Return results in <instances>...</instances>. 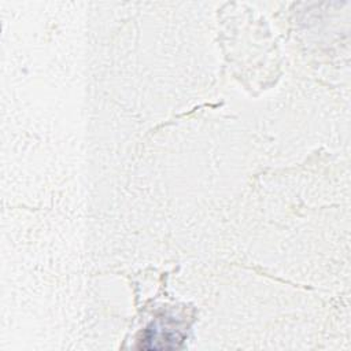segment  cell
I'll return each instance as SVG.
<instances>
[{
    "instance_id": "obj_1",
    "label": "cell",
    "mask_w": 351,
    "mask_h": 351,
    "mask_svg": "<svg viewBox=\"0 0 351 351\" xmlns=\"http://www.w3.org/2000/svg\"><path fill=\"white\" fill-rule=\"evenodd\" d=\"M182 337L184 335L181 329H178V324H174L170 318L159 319L145 330L141 347L155 350L176 348L178 343L182 341Z\"/></svg>"
}]
</instances>
